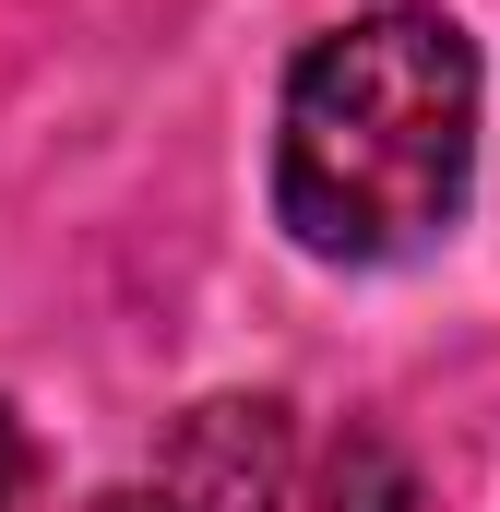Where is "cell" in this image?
Masks as SVG:
<instances>
[{"label": "cell", "mask_w": 500, "mask_h": 512, "mask_svg": "<svg viewBox=\"0 0 500 512\" xmlns=\"http://www.w3.org/2000/svg\"><path fill=\"white\" fill-rule=\"evenodd\" d=\"M322 512H417V465L381 441L370 417H358V429L322 453Z\"/></svg>", "instance_id": "3957f363"}, {"label": "cell", "mask_w": 500, "mask_h": 512, "mask_svg": "<svg viewBox=\"0 0 500 512\" xmlns=\"http://www.w3.org/2000/svg\"><path fill=\"white\" fill-rule=\"evenodd\" d=\"M286 465H298V429L274 393H203L191 417H167L143 477L96 489L84 512H286Z\"/></svg>", "instance_id": "7a4b0ae2"}, {"label": "cell", "mask_w": 500, "mask_h": 512, "mask_svg": "<svg viewBox=\"0 0 500 512\" xmlns=\"http://www.w3.org/2000/svg\"><path fill=\"white\" fill-rule=\"evenodd\" d=\"M477 36L429 0H381L310 36L274 108V227L310 262H417L477 191Z\"/></svg>", "instance_id": "6da1fadb"}, {"label": "cell", "mask_w": 500, "mask_h": 512, "mask_svg": "<svg viewBox=\"0 0 500 512\" xmlns=\"http://www.w3.org/2000/svg\"><path fill=\"white\" fill-rule=\"evenodd\" d=\"M24 489H36V441H24V417L0 405V512H24Z\"/></svg>", "instance_id": "277c9868"}]
</instances>
